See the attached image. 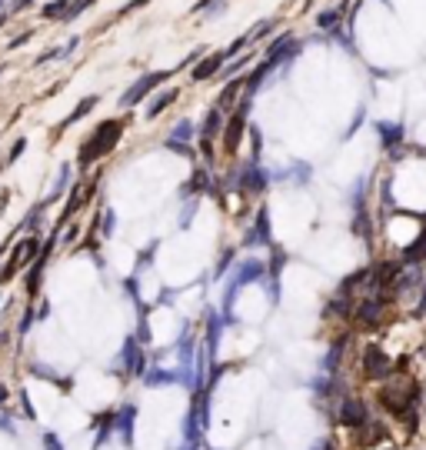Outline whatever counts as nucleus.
Returning <instances> with one entry per match:
<instances>
[{
  "label": "nucleus",
  "instance_id": "20e7f679",
  "mask_svg": "<svg viewBox=\"0 0 426 450\" xmlns=\"http://www.w3.org/2000/svg\"><path fill=\"white\" fill-rule=\"evenodd\" d=\"M160 80H167V74H150V77H143L140 84H134V87H130L124 97H120V107H130V103H137L140 97H143V94H147L150 87H157Z\"/></svg>",
  "mask_w": 426,
  "mask_h": 450
},
{
  "label": "nucleus",
  "instance_id": "423d86ee",
  "mask_svg": "<svg viewBox=\"0 0 426 450\" xmlns=\"http://www.w3.org/2000/svg\"><path fill=\"white\" fill-rule=\"evenodd\" d=\"M134 417H137V407H134V404H127V407H120L117 420H113V424L124 430V440H127V444L134 440Z\"/></svg>",
  "mask_w": 426,
  "mask_h": 450
},
{
  "label": "nucleus",
  "instance_id": "2eb2a0df",
  "mask_svg": "<svg viewBox=\"0 0 426 450\" xmlns=\"http://www.w3.org/2000/svg\"><path fill=\"white\" fill-rule=\"evenodd\" d=\"M4 400H7V387L0 384V407H4Z\"/></svg>",
  "mask_w": 426,
  "mask_h": 450
},
{
  "label": "nucleus",
  "instance_id": "f03ea898",
  "mask_svg": "<svg viewBox=\"0 0 426 450\" xmlns=\"http://www.w3.org/2000/svg\"><path fill=\"white\" fill-rule=\"evenodd\" d=\"M340 424L350 427V430H363L366 427V407L363 400L356 397H347L343 404H340Z\"/></svg>",
  "mask_w": 426,
  "mask_h": 450
},
{
  "label": "nucleus",
  "instance_id": "9b49d317",
  "mask_svg": "<svg viewBox=\"0 0 426 450\" xmlns=\"http://www.w3.org/2000/svg\"><path fill=\"white\" fill-rule=\"evenodd\" d=\"M220 60H224V57H213V60H203V64L197 67V70H193V80H203V77H210L213 70H217V67H220Z\"/></svg>",
  "mask_w": 426,
  "mask_h": 450
},
{
  "label": "nucleus",
  "instance_id": "f257e3e1",
  "mask_svg": "<svg viewBox=\"0 0 426 450\" xmlns=\"http://www.w3.org/2000/svg\"><path fill=\"white\" fill-rule=\"evenodd\" d=\"M117 137H120V124L117 120H110V124H103V127H97V134H93V141L80 150V167H87L93 157H101L107 154L113 143H117Z\"/></svg>",
  "mask_w": 426,
  "mask_h": 450
},
{
  "label": "nucleus",
  "instance_id": "1a4fd4ad",
  "mask_svg": "<svg viewBox=\"0 0 426 450\" xmlns=\"http://www.w3.org/2000/svg\"><path fill=\"white\" fill-rule=\"evenodd\" d=\"M143 380H147V384H150V387H167V384H176V377H174V373H170V371H150V373H147V377H143Z\"/></svg>",
  "mask_w": 426,
  "mask_h": 450
},
{
  "label": "nucleus",
  "instance_id": "ddd939ff",
  "mask_svg": "<svg viewBox=\"0 0 426 450\" xmlns=\"http://www.w3.org/2000/svg\"><path fill=\"white\" fill-rule=\"evenodd\" d=\"M174 137H180V141H190V137H193V124H190V120H183V124H176Z\"/></svg>",
  "mask_w": 426,
  "mask_h": 450
},
{
  "label": "nucleus",
  "instance_id": "f8f14e48",
  "mask_svg": "<svg viewBox=\"0 0 426 450\" xmlns=\"http://www.w3.org/2000/svg\"><path fill=\"white\" fill-rule=\"evenodd\" d=\"M93 103H97V97H87V101H84V103H80V107H77V110H74V114H70V117H67V124H74V120H77V117H84V114H90V107H93ZM67 124H63V127H67Z\"/></svg>",
  "mask_w": 426,
  "mask_h": 450
},
{
  "label": "nucleus",
  "instance_id": "7ed1b4c3",
  "mask_svg": "<svg viewBox=\"0 0 426 450\" xmlns=\"http://www.w3.org/2000/svg\"><path fill=\"white\" fill-rule=\"evenodd\" d=\"M363 373L370 377V380H383V377H389V360L380 347L363 350Z\"/></svg>",
  "mask_w": 426,
  "mask_h": 450
},
{
  "label": "nucleus",
  "instance_id": "9d476101",
  "mask_svg": "<svg viewBox=\"0 0 426 450\" xmlns=\"http://www.w3.org/2000/svg\"><path fill=\"white\" fill-rule=\"evenodd\" d=\"M170 101H176V90H167L163 97H153V103H150V110H147V114L157 117L160 110H167V103H170Z\"/></svg>",
  "mask_w": 426,
  "mask_h": 450
},
{
  "label": "nucleus",
  "instance_id": "4468645a",
  "mask_svg": "<svg viewBox=\"0 0 426 450\" xmlns=\"http://www.w3.org/2000/svg\"><path fill=\"white\" fill-rule=\"evenodd\" d=\"M44 444H47V450H63V447H60V440L53 437V434H47V437H44Z\"/></svg>",
  "mask_w": 426,
  "mask_h": 450
},
{
  "label": "nucleus",
  "instance_id": "0eeeda50",
  "mask_svg": "<svg viewBox=\"0 0 426 450\" xmlns=\"http://www.w3.org/2000/svg\"><path fill=\"white\" fill-rule=\"evenodd\" d=\"M240 130H243V114H237L233 120H230V127H226V150H237Z\"/></svg>",
  "mask_w": 426,
  "mask_h": 450
},
{
  "label": "nucleus",
  "instance_id": "39448f33",
  "mask_svg": "<svg viewBox=\"0 0 426 450\" xmlns=\"http://www.w3.org/2000/svg\"><path fill=\"white\" fill-rule=\"evenodd\" d=\"M124 360H127V367H130V373H134V377H143V354H140L137 340H127Z\"/></svg>",
  "mask_w": 426,
  "mask_h": 450
},
{
  "label": "nucleus",
  "instance_id": "6e6552de",
  "mask_svg": "<svg viewBox=\"0 0 426 450\" xmlns=\"http://www.w3.org/2000/svg\"><path fill=\"white\" fill-rule=\"evenodd\" d=\"M376 317H380V304H376V300H366V304H360V321H363L366 327H373Z\"/></svg>",
  "mask_w": 426,
  "mask_h": 450
}]
</instances>
